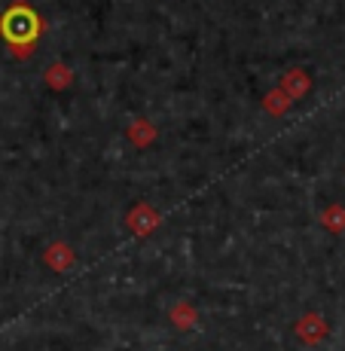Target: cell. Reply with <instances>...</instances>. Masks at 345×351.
<instances>
[{
	"label": "cell",
	"mask_w": 345,
	"mask_h": 351,
	"mask_svg": "<svg viewBox=\"0 0 345 351\" xmlns=\"http://www.w3.org/2000/svg\"><path fill=\"white\" fill-rule=\"evenodd\" d=\"M43 263L52 269V272H67V269L77 263V254L67 241H52L49 247L43 251Z\"/></svg>",
	"instance_id": "5"
},
{
	"label": "cell",
	"mask_w": 345,
	"mask_h": 351,
	"mask_svg": "<svg viewBox=\"0 0 345 351\" xmlns=\"http://www.w3.org/2000/svg\"><path fill=\"white\" fill-rule=\"evenodd\" d=\"M43 83L49 86L52 92L71 89V86H73V71H71V64H64V62L49 64V67H46V73H43Z\"/></svg>",
	"instance_id": "7"
},
{
	"label": "cell",
	"mask_w": 345,
	"mask_h": 351,
	"mask_svg": "<svg viewBox=\"0 0 345 351\" xmlns=\"http://www.w3.org/2000/svg\"><path fill=\"white\" fill-rule=\"evenodd\" d=\"M294 333H296V339H300L302 346H318V342L327 339L330 324L324 321L318 312H306L300 321L294 324Z\"/></svg>",
	"instance_id": "3"
},
{
	"label": "cell",
	"mask_w": 345,
	"mask_h": 351,
	"mask_svg": "<svg viewBox=\"0 0 345 351\" xmlns=\"http://www.w3.org/2000/svg\"><path fill=\"white\" fill-rule=\"evenodd\" d=\"M156 125L150 123V119H144V117H138V119H132V125L126 128V138L132 141L138 150H144V147H150L153 141H156Z\"/></svg>",
	"instance_id": "6"
},
{
	"label": "cell",
	"mask_w": 345,
	"mask_h": 351,
	"mask_svg": "<svg viewBox=\"0 0 345 351\" xmlns=\"http://www.w3.org/2000/svg\"><path fill=\"white\" fill-rule=\"evenodd\" d=\"M321 226L327 229V232H333V235L345 232V208L342 205L324 208V211H321Z\"/></svg>",
	"instance_id": "10"
},
{
	"label": "cell",
	"mask_w": 345,
	"mask_h": 351,
	"mask_svg": "<svg viewBox=\"0 0 345 351\" xmlns=\"http://www.w3.org/2000/svg\"><path fill=\"white\" fill-rule=\"evenodd\" d=\"M46 31V22L28 0H12L3 12H0V40L6 43L10 56L16 62H28L37 52L40 37Z\"/></svg>",
	"instance_id": "1"
},
{
	"label": "cell",
	"mask_w": 345,
	"mask_h": 351,
	"mask_svg": "<svg viewBox=\"0 0 345 351\" xmlns=\"http://www.w3.org/2000/svg\"><path fill=\"white\" fill-rule=\"evenodd\" d=\"M168 318H171V324L178 330H193L195 324H199V308H193L189 302H174Z\"/></svg>",
	"instance_id": "8"
},
{
	"label": "cell",
	"mask_w": 345,
	"mask_h": 351,
	"mask_svg": "<svg viewBox=\"0 0 345 351\" xmlns=\"http://www.w3.org/2000/svg\"><path fill=\"white\" fill-rule=\"evenodd\" d=\"M278 89H281L290 101H300V98H306L309 92H312V77H309L306 67H290V71L281 77Z\"/></svg>",
	"instance_id": "4"
},
{
	"label": "cell",
	"mask_w": 345,
	"mask_h": 351,
	"mask_svg": "<svg viewBox=\"0 0 345 351\" xmlns=\"http://www.w3.org/2000/svg\"><path fill=\"white\" fill-rule=\"evenodd\" d=\"M126 226L134 239H147V235H153L162 226V211L153 208L150 202H138V205L126 214Z\"/></svg>",
	"instance_id": "2"
},
{
	"label": "cell",
	"mask_w": 345,
	"mask_h": 351,
	"mask_svg": "<svg viewBox=\"0 0 345 351\" xmlns=\"http://www.w3.org/2000/svg\"><path fill=\"white\" fill-rule=\"evenodd\" d=\"M260 104H263V113H269V117H284V113L290 110V104H294V101L284 95L278 86H275V89H269L266 95H263Z\"/></svg>",
	"instance_id": "9"
}]
</instances>
